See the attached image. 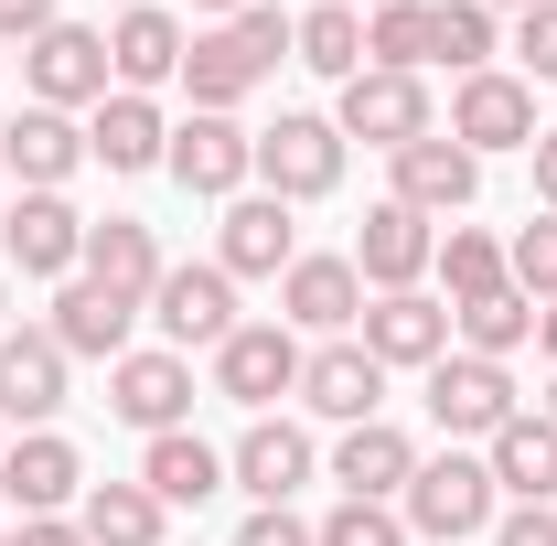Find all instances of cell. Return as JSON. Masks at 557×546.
I'll return each instance as SVG.
<instances>
[{
    "instance_id": "obj_47",
    "label": "cell",
    "mask_w": 557,
    "mask_h": 546,
    "mask_svg": "<svg viewBox=\"0 0 557 546\" xmlns=\"http://www.w3.org/2000/svg\"><path fill=\"white\" fill-rule=\"evenodd\" d=\"M483 11H536V0H483Z\"/></svg>"
},
{
    "instance_id": "obj_6",
    "label": "cell",
    "mask_w": 557,
    "mask_h": 546,
    "mask_svg": "<svg viewBox=\"0 0 557 546\" xmlns=\"http://www.w3.org/2000/svg\"><path fill=\"white\" fill-rule=\"evenodd\" d=\"M450 139H461L472 161H483V150H536V86L504 75V65L461 75V86H450Z\"/></svg>"
},
{
    "instance_id": "obj_32",
    "label": "cell",
    "mask_w": 557,
    "mask_h": 546,
    "mask_svg": "<svg viewBox=\"0 0 557 546\" xmlns=\"http://www.w3.org/2000/svg\"><path fill=\"white\" fill-rule=\"evenodd\" d=\"M289 65H311V75H333V86H354V75H364V11H344V0L300 11V33H289Z\"/></svg>"
},
{
    "instance_id": "obj_33",
    "label": "cell",
    "mask_w": 557,
    "mask_h": 546,
    "mask_svg": "<svg viewBox=\"0 0 557 546\" xmlns=\"http://www.w3.org/2000/svg\"><path fill=\"white\" fill-rule=\"evenodd\" d=\"M429 65H450V75L493 65V11L483 0H429Z\"/></svg>"
},
{
    "instance_id": "obj_48",
    "label": "cell",
    "mask_w": 557,
    "mask_h": 546,
    "mask_svg": "<svg viewBox=\"0 0 557 546\" xmlns=\"http://www.w3.org/2000/svg\"><path fill=\"white\" fill-rule=\"evenodd\" d=\"M0 450H11V418H0Z\"/></svg>"
},
{
    "instance_id": "obj_13",
    "label": "cell",
    "mask_w": 557,
    "mask_h": 546,
    "mask_svg": "<svg viewBox=\"0 0 557 546\" xmlns=\"http://www.w3.org/2000/svg\"><path fill=\"white\" fill-rule=\"evenodd\" d=\"M108 408L129 418V429H150V439L183 429V408H194V353H172V343L161 353H119L108 364Z\"/></svg>"
},
{
    "instance_id": "obj_9",
    "label": "cell",
    "mask_w": 557,
    "mask_h": 546,
    "mask_svg": "<svg viewBox=\"0 0 557 546\" xmlns=\"http://www.w3.org/2000/svg\"><path fill=\"white\" fill-rule=\"evenodd\" d=\"M429 418H440V439H493L515 408V375L504 364H483V353H440L429 364Z\"/></svg>"
},
{
    "instance_id": "obj_4",
    "label": "cell",
    "mask_w": 557,
    "mask_h": 546,
    "mask_svg": "<svg viewBox=\"0 0 557 546\" xmlns=\"http://www.w3.org/2000/svg\"><path fill=\"white\" fill-rule=\"evenodd\" d=\"M22 86H33V108H97V97H119V75H108V33H86V22H54V33H33L22 44Z\"/></svg>"
},
{
    "instance_id": "obj_35",
    "label": "cell",
    "mask_w": 557,
    "mask_h": 546,
    "mask_svg": "<svg viewBox=\"0 0 557 546\" xmlns=\"http://www.w3.org/2000/svg\"><path fill=\"white\" fill-rule=\"evenodd\" d=\"M429 269L450 278V300H483V289H504V247H493L483 225H450V236H440V258H429Z\"/></svg>"
},
{
    "instance_id": "obj_8",
    "label": "cell",
    "mask_w": 557,
    "mask_h": 546,
    "mask_svg": "<svg viewBox=\"0 0 557 546\" xmlns=\"http://www.w3.org/2000/svg\"><path fill=\"white\" fill-rule=\"evenodd\" d=\"M300 333L289 322H236V333L214 343V386L236 397V408H269V397H300Z\"/></svg>"
},
{
    "instance_id": "obj_1",
    "label": "cell",
    "mask_w": 557,
    "mask_h": 546,
    "mask_svg": "<svg viewBox=\"0 0 557 546\" xmlns=\"http://www.w3.org/2000/svg\"><path fill=\"white\" fill-rule=\"evenodd\" d=\"M289 11H269V0H247L236 22H214V33H194L183 44V86H194V108H214V119H236V97L247 86H269L278 65H289Z\"/></svg>"
},
{
    "instance_id": "obj_23",
    "label": "cell",
    "mask_w": 557,
    "mask_h": 546,
    "mask_svg": "<svg viewBox=\"0 0 557 546\" xmlns=\"http://www.w3.org/2000/svg\"><path fill=\"white\" fill-rule=\"evenodd\" d=\"M225 482H236V493H258V504H289V493L311 482V429H289V418H258V429L225 450Z\"/></svg>"
},
{
    "instance_id": "obj_21",
    "label": "cell",
    "mask_w": 557,
    "mask_h": 546,
    "mask_svg": "<svg viewBox=\"0 0 557 546\" xmlns=\"http://www.w3.org/2000/svg\"><path fill=\"white\" fill-rule=\"evenodd\" d=\"M408 472H418V439H408V429H386V418H364V429L333 439V482H344V504H397Z\"/></svg>"
},
{
    "instance_id": "obj_18",
    "label": "cell",
    "mask_w": 557,
    "mask_h": 546,
    "mask_svg": "<svg viewBox=\"0 0 557 546\" xmlns=\"http://www.w3.org/2000/svg\"><path fill=\"white\" fill-rule=\"evenodd\" d=\"M472 194H483V161H472L450 129H429V139L397 150V204H408V214H440V225H450Z\"/></svg>"
},
{
    "instance_id": "obj_45",
    "label": "cell",
    "mask_w": 557,
    "mask_h": 546,
    "mask_svg": "<svg viewBox=\"0 0 557 546\" xmlns=\"http://www.w3.org/2000/svg\"><path fill=\"white\" fill-rule=\"evenodd\" d=\"M194 11H214V22H236V11H247V0H194Z\"/></svg>"
},
{
    "instance_id": "obj_40",
    "label": "cell",
    "mask_w": 557,
    "mask_h": 546,
    "mask_svg": "<svg viewBox=\"0 0 557 546\" xmlns=\"http://www.w3.org/2000/svg\"><path fill=\"white\" fill-rule=\"evenodd\" d=\"M493 546H557V514L547 504H515V514H493Z\"/></svg>"
},
{
    "instance_id": "obj_19",
    "label": "cell",
    "mask_w": 557,
    "mask_h": 546,
    "mask_svg": "<svg viewBox=\"0 0 557 546\" xmlns=\"http://www.w3.org/2000/svg\"><path fill=\"white\" fill-rule=\"evenodd\" d=\"M300 408L333 418V429H364V418L386 408V364H375L364 343H322V353L300 364Z\"/></svg>"
},
{
    "instance_id": "obj_10",
    "label": "cell",
    "mask_w": 557,
    "mask_h": 546,
    "mask_svg": "<svg viewBox=\"0 0 557 546\" xmlns=\"http://www.w3.org/2000/svg\"><path fill=\"white\" fill-rule=\"evenodd\" d=\"M354 343H364L386 375H397V364L429 375V364L450 353V311H440L429 289H375V300H364V322H354Z\"/></svg>"
},
{
    "instance_id": "obj_38",
    "label": "cell",
    "mask_w": 557,
    "mask_h": 546,
    "mask_svg": "<svg viewBox=\"0 0 557 546\" xmlns=\"http://www.w3.org/2000/svg\"><path fill=\"white\" fill-rule=\"evenodd\" d=\"M515 54H525V86H557V0L515 11Z\"/></svg>"
},
{
    "instance_id": "obj_43",
    "label": "cell",
    "mask_w": 557,
    "mask_h": 546,
    "mask_svg": "<svg viewBox=\"0 0 557 546\" xmlns=\"http://www.w3.org/2000/svg\"><path fill=\"white\" fill-rule=\"evenodd\" d=\"M525 161H536V204L557 214V129H536V150H525Z\"/></svg>"
},
{
    "instance_id": "obj_30",
    "label": "cell",
    "mask_w": 557,
    "mask_h": 546,
    "mask_svg": "<svg viewBox=\"0 0 557 546\" xmlns=\"http://www.w3.org/2000/svg\"><path fill=\"white\" fill-rule=\"evenodd\" d=\"M139 482L161 493V514H172V504H214V493H225V450H205L194 429H161V439L139 450Z\"/></svg>"
},
{
    "instance_id": "obj_28",
    "label": "cell",
    "mask_w": 557,
    "mask_h": 546,
    "mask_svg": "<svg viewBox=\"0 0 557 546\" xmlns=\"http://www.w3.org/2000/svg\"><path fill=\"white\" fill-rule=\"evenodd\" d=\"M161 525H172V514H161L150 482H86V493H75V536L86 546H161Z\"/></svg>"
},
{
    "instance_id": "obj_16",
    "label": "cell",
    "mask_w": 557,
    "mask_h": 546,
    "mask_svg": "<svg viewBox=\"0 0 557 546\" xmlns=\"http://www.w3.org/2000/svg\"><path fill=\"white\" fill-rule=\"evenodd\" d=\"M289 258H300L289 204H278V194H236V204H225V236H214V269L225 278H289Z\"/></svg>"
},
{
    "instance_id": "obj_41",
    "label": "cell",
    "mask_w": 557,
    "mask_h": 546,
    "mask_svg": "<svg viewBox=\"0 0 557 546\" xmlns=\"http://www.w3.org/2000/svg\"><path fill=\"white\" fill-rule=\"evenodd\" d=\"M33 33H54V0H0V54H22Z\"/></svg>"
},
{
    "instance_id": "obj_46",
    "label": "cell",
    "mask_w": 557,
    "mask_h": 546,
    "mask_svg": "<svg viewBox=\"0 0 557 546\" xmlns=\"http://www.w3.org/2000/svg\"><path fill=\"white\" fill-rule=\"evenodd\" d=\"M0 333H11V278H0Z\"/></svg>"
},
{
    "instance_id": "obj_12",
    "label": "cell",
    "mask_w": 557,
    "mask_h": 546,
    "mask_svg": "<svg viewBox=\"0 0 557 546\" xmlns=\"http://www.w3.org/2000/svg\"><path fill=\"white\" fill-rule=\"evenodd\" d=\"M0 258L22 278H75L86 269V214H75L65 194H22L11 225H0Z\"/></svg>"
},
{
    "instance_id": "obj_11",
    "label": "cell",
    "mask_w": 557,
    "mask_h": 546,
    "mask_svg": "<svg viewBox=\"0 0 557 546\" xmlns=\"http://www.w3.org/2000/svg\"><path fill=\"white\" fill-rule=\"evenodd\" d=\"M150 322H161V343H172V353H194V343L214 353V343L236 333V278L214 269V258H205V269H161Z\"/></svg>"
},
{
    "instance_id": "obj_34",
    "label": "cell",
    "mask_w": 557,
    "mask_h": 546,
    "mask_svg": "<svg viewBox=\"0 0 557 546\" xmlns=\"http://www.w3.org/2000/svg\"><path fill=\"white\" fill-rule=\"evenodd\" d=\"M364 65H386V75L429 65V0H375L364 11Z\"/></svg>"
},
{
    "instance_id": "obj_31",
    "label": "cell",
    "mask_w": 557,
    "mask_h": 546,
    "mask_svg": "<svg viewBox=\"0 0 557 546\" xmlns=\"http://www.w3.org/2000/svg\"><path fill=\"white\" fill-rule=\"evenodd\" d=\"M450 343L461 353H483V364H504V353H525L536 343V300L504 278V289H483V300H450Z\"/></svg>"
},
{
    "instance_id": "obj_7",
    "label": "cell",
    "mask_w": 557,
    "mask_h": 546,
    "mask_svg": "<svg viewBox=\"0 0 557 546\" xmlns=\"http://www.w3.org/2000/svg\"><path fill=\"white\" fill-rule=\"evenodd\" d=\"M333 129L397 161V150H408V139H429L440 119H429V86H418V75H386V65H364V75L344 86V108H333Z\"/></svg>"
},
{
    "instance_id": "obj_24",
    "label": "cell",
    "mask_w": 557,
    "mask_h": 546,
    "mask_svg": "<svg viewBox=\"0 0 557 546\" xmlns=\"http://www.w3.org/2000/svg\"><path fill=\"white\" fill-rule=\"evenodd\" d=\"M129 322H139V300H119V289H97V278L75 269L65 289H54V322H44V333L65 343V353H97V364H119V353H129Z\"/></svg>"
},
{
    "instance_id": "obj_22",
    "label": "cell",
    "mask_w": 557,
    "mask_h": 546,
    "mask_svg": "<svg viewBox=\"0 0 557 546\" xmlns=\"http://www.w3.org/2000/svg\"><path fill=\"white\" fill-rule=\"evenodd\" d=\"M75 161H86V129H75L65 108H22L0 129V172H22V194H65Z\"/></svg>"
},
{
    "instance_id": "obj_44",
    "label": "cell",
    "mask_w": 557,
    "mask_h": 546,
    "mask_svg": "<svg viewBox=\"0 0 557 546\" xmlns=\"http://www.w3.org/2000/svg\"><path fill=\"white\" fill-rule=\"evenodd\" d=\"M536 343H547V364H557V300H536Z\"/></svg>"
},
{
    "instance_id": "obj_17",
    "label": "cell",
    "mask_w": 557,
    "mask_h": 546,
    "mask_svg": "<svg viewBox=\"0 0 557 546\" xmlns=\"http://www.w3.org/2000/svg\"><path fill=\"white\" fill-rule=\"evenodd\" d=\"M65 375H75V353L54 333H0V418L11 429H44L65 408Z\"/></svg>"
},
{
    "instance_id": "obj_27",
    "label": "cell",
    "mask_w": 557,
    "mask_h": 546,
    "mask_svg": "<svg viewBox=\"0 0 557 546\" xmlns=\"http://www.w3.org/2000/svg\"><path fill=\"white\" fill-rule=\"evenodd\" d=\"M86 278L150 311V289H161V236H150L139 214H108V225H86Z\"/></svg>"
},
{
    "instance_id": "obj_49",
    "label": "cell",
    "mask_w": 557,
    "mask_h": 546,
    "mask_svg": "<svg viewBox=\"0 0 557 546\" xmlns=\"http://www.w3.org/2000/svg\"><path fill=\"white\" fill-rule=\"evenodd\" d=\"M344 11H375V0H344Z\"/></svg>"
},
{
    "instance_id": "obj_50",
    "label": "cell",
    "mask_w": 557,
    "mask_h": 546,
    "mask_svg": "<svg viewBox=\"0 0 557 546\" xmlns=\"http://www.w3.org/2000/svg\"><path fill=\"white\" fill-rule=\"evenodd\" d=\"M547 429H557V397H547Z\"/></svg>"
},
{
    "instance_id": "obj_36",
    "label": "cell",
    "mask_w": 557,
    "mask_h": 546,
    "mask_svg": "<svg viewBox=\"0 0 557 546\" xmlns=\"http://www.w3.org/2000/svg\"><path fill=\"white\" fill-rule=\"evenodd\" d=\"M504 278H515L525 300H557V214H525V225H515V247H504Z\"/></svg>"
},
{
    "instance_id": "obj_29",
    "label": "cell",
    "mask_w": 557,
    "mask_h": 546,
    "mask_svg": "<svg viewBox=\"0 0 557 546\" xmlns=\"http://www.w3.org/2000/svg\"><path fill=\"white\" fill-rule=\"evenodd\" d=\"M483 472H493V493H515V504H547L557 493V429L547 418H504L483 439Z\"/></svg>"
},
{
    "instance_id": "obj_14",
    "label": "cell",
    "mask_w": 557,
    "mask_h": 546,
    "mask_svg": "<svg viewBox=\"0 0 557 546\" xmlns=\"http://www.w3.org/2000/svg\"><path fill=\"white\" fill-rule=\"evenodd\" d=\"M75 493H86L75 439H54V429H22V439L0 450V504H22V514H75Z\"/></svg>"
},
{
    "instance_id": "obj_42",
    "label": "cell",
    "mask_w": 557,
    "mask_h": 546,
    "mask_svg": "<svg viewBox=\"0 0 557 546\" xmlns=\"http://www.w3.org/2000/svg\"><path fill=\"white\" fill-rule=\"evenodd\" d=\"M0 546H86V536H75V514H22Z\"/></svg>"
},
{
    "instance_id": "obj_26",
    "label": "cell",
    "mask_w": 557,
    "mask_h": 546,
    "mask_svg": "<svg viewBox=\"0 0 557 546\" xmlns=\"http://www.w3.org/2000/svg\"><path fill=\"white\" fill-rule=\"evenodd\" d=\"M161 150H172V119L150 108V97H97V119H86V161H108V172H161Z\"/></svg>"
},
{
    "instance_id": "obj_20",
    "label": "cell",
    "mask_w": 557,
    "mask_h": 546,
    "mask_svg": "<svg viewBox=\"0 0 557 546\" xmlns=\"http://www.w3.org/2000/svg\"><path fill=\"white\" fill-rule=\"evenodd\" d=\"M278 322H289V333H354V322H364V278H354V258H289V278H278Z\"/></svg>"
},
{
    "instance_id": "obj_25",
    "label": "cell",
    "mask_w": 557,
    "mask_h": 546,
    "mask_svg": "<svg viewBox=\"0 0 557 546\" xmlns=\"http://www.w3.org/2000/svg\"><path fill=\"white\" fill-rule=\"evenodd\" d=\"M183 44H194V33H183L172 11H150V0H139V11H119V33H108V75H119L129 97H150V86H172V75H183Z\"/></svg>"
},
{
    "instance_id": "obj_3",
    "label": "cell",
    "mask_w": 557,
    "mask_h": 546,
    "mask_svg": "<svg viewBox=\"0 0 557 546\" xmlns=\"http://www.w3.org/2000/svg\"><path fill=\"white\" fill-rule=\"evenodd\" d=\"M333 183H344V129H333V119L289 108L278 129H258V194H278V204H322Z\"/></svg>"
},
{
    "instance_id": "obj_39",
    "label": "cell",
    "mask_w": 557,
    "mask_h": 546,
    "mask_svg": "<svg viewBox=\"0 0 557 546\" xmlns=\"http://www.w3.org/2000/svg\"><path fill=\"white\" fill-rule=\"evenodd\" d=\"M236 546H322V536H311V525H300L289 504H258V514H247V536H236Z\"/></svg>"
},
{
    "instance_id": "obj_37",
    "label": "cell",
    "mask_w": 557,
    "mask_h": 546,
    "mask_svg": "<svg viewBox=\"0 0 557 546\" xmlns=\"http://www.w3.org/2000/svg\"><path fill=\"white\" fill-rule=\"evenodd\" d=\"M311 536L322 546H408V514H397V504H333Z\"/></svg>"
},
{
    "instance_id": "obj_15",
    "label": "cell",
    "mask_w": 557,
    "mask_h": 546,
    "mask_svg": "<svg viewBox=\"0 0 557 546\" xmlns=\"http://www.w3.org/2000/svg\"><path fill=\"white\" fill-rule=\"evenodd\" d=\"M429 258H440V225H429V214H408L397 194L364 214V236H354V278H364V289H418V278H429Z\"/></svg>"
},
{
    "instance_id": "obj_2",
    "label": "cell",
    "mask_w": 557,
    "mask_h": 546,
    "mask_svg": "<svg viewBox=\"0 0 557 546\" xmlns=\"http://www.w3.org/2000/svg\"><path fill=\"white\" fill-rule=\"evenodd\" d=\"M397 514H408V536L461 546V536H483V525H493V472L472 461V450H440V461H418V472H408Z\"/></svg>"
},
{
    "instance_id": "obj_5",
    "label": "cell",
    "mask_w": 557,
    "mask_h": 546,
    "mask_svg": "<svg viewBox=\"0 0 557 546\" xmlns=\"http://www.w3.org/2000/svg\"><path fill=\"white\" fill-rule=\"evenodd\" d=\"M161 172H172L183 194H205V204H236V194L258 183V139L236 129V119H214V108H194V119L172 129V150H161Z\"/></svg>"
}]
</instances>
